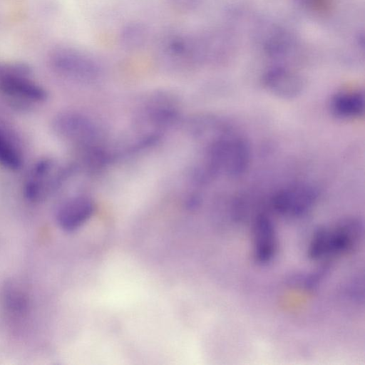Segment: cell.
Returning <instances> with one entry per match:
<instances>
[{
  "mask_svg": "<svg viewBox=\"0 0 365 365\" xmlns=\"http://www.w3.org/2000/svg\"><path fill=\"white\" fill-rule=\"evenodd\" d=\"M250 159L247 140L229 130L214 138L209 145L204 173L208 178L220 173L237 178L247 171Z\"/></svg>",
  "mask_w": 365,
  "mask_h": 365,
  "instance_id": "obj_1",
  "label": "cell"
},
{
  "mask_svg": "<svg viewBox=\"0 0 365 365\" xmlns=\"http://www.w3.org/2000/svg\"><path fill=\"white\" fill-rule=\"evenodd\" d=\"M363 233V224L356 218L343 220L333 228L320 227L313 234L308 257L319 260L352 250Z\"/></svg>",
  "mask_w": 365,
  "mask_h": 365,
  "instance_id": "obj_2",
  "label": "cell"
},
{
  "mask_svg": "<svg viewBox=\"0 0 365 365\" xmlns=\"http://www.w3.org/2000/svg\"><path fill=\"white\" fill-rule=\"evenodd\" d=\"M31 70L24 63L0 61V94L14 103L30 106L45 101L46 90L31 78Z\"/></svg>",
  "mask_w": 365,
  "mask_h": 365,
  "instance_id": "obj_3",
  "label": "cell"
},
{
  "mask_svg": "<svg viewBox=\"0 0 365 365\" xmlns=\"http://www.w3.org/2000/svg\"><path fill=\"white\" fill-rule=\"evenodd\" d=\"M70 170L61 168L51 158L38 160L31 168L24 186L26 198L33 202L45 200L58 190Z\"/></svg>",
  "mask_w": 365,
  "mask_h": 365,
  "instance_id": "obj_4",
  "label": "cell"
},
{
  "mask_svg": "<svg viewBox=\"0 0 365 365\" xmlns=\"http://www.w3.org/2000/svg\"><path fill=\"white\" fill-rule=\"evenodd\" d=\"M50 63L57 73L73 81L89 82L97 78L100 73L93 59L73 48L55 49L51 54Z\"/></svg>",
  "mask_w": 365,
  "mask_h": 365,
  "instance_id": "obj_5",
  "label": "cell"
},
{
  "mask_svg": "<svg viewBox=\"0 0 365 365\" xmlns=\"http://www.w3.org/2000/svg\"><path fill=\"white\" fill-rule=\"evenodd\" d=\"M318 196V191L313 186L296 183L275 192L271 203L279 214L289 217H298L306 215L313 208Z\"/></svg>",
  "mask_w": 365,
  "mask_h": 365,
  "instance_id": "obj_6",
  "label": "cell"
},
{
  "mask_svg": "<svg viewBox=\"0 0 365 365\" xmlns=\"http://www.w3.org/2000/svg\"><path fill=\"white\" fill-rule=\"evenodd\" d=\"M53 130L60 138L81 148L93 145L98 131L93 123L84 115L76 112H62L52 120Z\"/></svg>",
  "mask_w": 365,
  "mask_h": 365,
  "instance_id": "obj_7",
  "label": "cell"
},
{
  "mask_svg": "<svg viewBox=\"0 0 365 365\" xmlns=\"http://www.w3.org/2000/svg\"><path fill=\"white\" fill-rule=\"evenodd\" d=\"M253 256L261 264L272 262L277 251V237L272 220L259 215L253 225Z\"/></svg>",
  "mask_w": 365,
  "mask_h": 365,
  "instance_id": "obj_8",
  "label": "cell"
},
{
  "mask_svg": "<svg viewBox=\"0 0 365 365\" xmlns=\"http://www.w3.org/2000/svg\"><path fill=\"white\" fill-rule=\"evenodd\" d=\"M266 89L277 98L286 100L299 96L304 89V82L296 73L284 67H274L263 76Z\"/></svg>",
  "mask_w": 365,
  "mask_h": 365,
  "instance_id": "obj_9",
  "label": "cell"
},
{
  "mask_svg": "<svg viewBox=\"0 0 365 365\" xmlns=\"http://www.w3.org/2000/svg\"><path fill=\"white\" fill-rule=\"evenodd\" d=\"M93 201L84 196H76L64 201L58 208L56 220L60 227L73 231L85 223L93 215Z\"/></svg>",
  "mask_w": 365,
  "mask_h": 365,
  "instance_id": "obj_10",
  "label": "cell"
},
{
  "mask_svg": "<svg viewBox=\"0 0 365 365\" xmlns=\"http://www.w3.org/2000/svg\"><path fill=\"white\" fill-rule=\"evenodd\" d=\"M331 110L341 118H355L364 113V95L361 91H346L335 94L331 100Z\"/></svg>",
  "mask_w": 365,
  "mask_h": 365,
  "instance_id": "obj_11",
  "label": "cell"
},
{
  "mask_svg": "<svg viewBox=\"0 0 365 365\" xmlns=\"http://www.w3.org/2000/svg\"><path fill=\"white\" fill-rule=\"evenodd\" d=\"M1 295L4 307L11 313L21 314L27 311L29 297L20 282L14 279L5 282Z\"/></svg>",
  "mask_w": 365,
  "mask_h": 365,
  "instance_id": "obj_12",
  "label": "cell"
},
{
  "mask_svg": "<svg viewBox=\"0 0 365 365\" xmlns=\"http://www.w3.org/2000/svg\"><path fill=\"white\" fill-rule=\"evenodd\" d=\"M148 30L145 26L139 22L129 23L124 26L120 33V45L129 51L141 48L148 39Z\"/></svg>",
  "mask_w": 365,
  "mask_h": 365,
  "instance_id": "obj_13",
  "label": "cell"
},
{
  "mask_svg": "<svg viewBox=\"0 0 365 365\" xmlns=\"http://www.w3.org/2000/svg\"><path fill=\"white\" fill-rule=\"evenodd\" d=\"M22 155L14 142L0 130V165L10 170L20 169Z\"/></svg>",
  "mask_w": 365,
  "mask_h": 365,
  "instance_id": "obj_14",
  "label": "cell"
},
{
  "mask_svg": "<svg viewBox=\"0 0 365 365\" xmlns=\"http://www.w3.org/2000/svg\"><path fill=\"white\" fill-rule=\"evenodd\" d=\"M174 10L187 13L192 11L199 4L200 0H165Z\"/></svg>",
  "mask_w": 365,
  "mask_h": 365,
  "instance_id": "obj_15",
  "label": "cell"
},
{
  "mask_svg": "<svg viewBox=\"0 0 365 365\" xmlns=\"http://www.w3.org/2000/svg\"><path fill=\"white\" fill-rule=\"evenodd\" d=\"M307 9L320 13H324L330 10L331 0H299Z\"/></svg>",
  "mask_w": 365,
  "mask_h": 365,
  "instance_id": "obj_16",
  "label": "cell"
}]
</instances>
